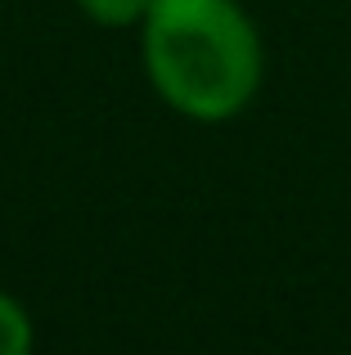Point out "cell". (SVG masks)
<instances>
[{
	"instance_id": "obj_1",
	"label": "cell",
	"mask_w": 351,
	"mask_h": 355,
	"mask_svg": "<svg viewBox=\"0 0 351 355\" xmlns=\"http://www.w3.org/2000/svg\"><path fill=\"white\" fill-rule=\"evenodd\" d=\"M144 72L194 121H225L262 86V41L234 0H153L144 14Z\"/></svg>"
},
{
	"instance_id": "obj_2",
	"label": "cell",
	"mask_w": 351,
	"mask_h": 355,
	"mask_svg": "<svg viewBox=\"0 0 351 355\" xmlns=\"http://www.w3.org/2000/svg\"><path fill=\"white\" fill-rule=\"evenodd\" d=\"M32 351V320L14 297L0 293V355H27Z\"/></svg>"
},
{
	"instance_id": "obj_3",
	"label": "cell",
	"mask_w": 351,
	"mask_h": 355,
	"mask_svg": "<svg viewBox=\"0 0 351 355\" xmlns=\"http://www.w3.org/2000/svg\"><path fill=\"white\" fill-rule=\"evenodd\" d=\"M99 27H131V23H144L153 0H77Z\"/></svg>"
}]
</instances>
